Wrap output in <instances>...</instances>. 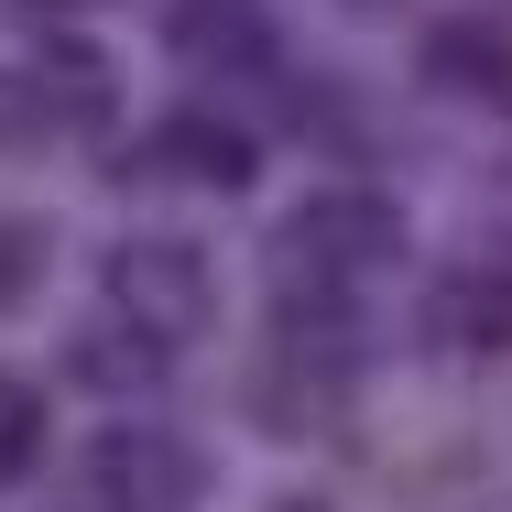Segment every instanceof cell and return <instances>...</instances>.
<instances>
[{
  "instance_id": "obj_1",
  "label": "cell",
  "mask_w": 512,
  "mask_h": 512,
  "mask_svg": "<svg viewBox=\"0 0 512 512\" xmlns=\"http://www.w3.org/2000/svg\"><path fill=\"white\" fill-rule=\"evenodd\" d=\"M382 262H404V207L382 197V186H327L284 218V306H349V284L360 273H382Z\"/></svg>"
},
{
  "instance_id": "obj_2",
  "label": "cell",
  "mask_w": 512,
  "mask_h": 512,
  "mask_svg": "<svg viewBox=\"0 0 512 512\" xmlns=\"http://www.w3.org/2000/svg\"><path fill=\"white\" fill-rule=\"evenodd\" d=\"M109 284H120V306L142 316V338H186V327H207V273H197V251L142 240V251L109 262Z\"/></svg>"
},
{
  "instance_id": "obj_3",
  "label": "cell",
  "mask_w": 512,
  "mask_h": 512,
  "mask_svg": "<svg viewBox=\"0 0 512 512\" xmlns=\"http://www.w3.org/2000/svg\"><path fill=\"white\" fill-rule=\"evenodd\" d=\"M425 316H436L447 349H512V273H502V262H458Z\"/></svg>"
},
{
  "instance_id": "obj_4",
  "label": "cell",
  "mask_w": 512,
  "mask_h": 512,
  "mask_svg": "<svg viewBox=\"0 0 512 512\" xmlns=\"http://www.w3.org/2000/svg\"><path fill=\"white\" fill-rule=\"evenodd\" d=\"M425 77H447V88H480V99H512V33L491 11H469V22H436L425 33Z\"/></svg>"
},
{
  "instance_id": "obj_5",
  "label": "cell",
  "mask_w": 512,
  "mask_h": 512,
  "mask_svg": "<svg viewBox=\"0 0 512 512\" xmlns=\"http://www.w3.org/2000/svg\"><path fill=\"white\" fill-rule=\"evenodd\" d=\"M99 480H109L131 512H153V502H186V480H197V469H186V458H164L153 436H120V447H99Z\"/></svg>"
},
{
  "instance_id": "obj_6",
  "label": "cell",
  "mask_w": 512,
  "mask_h": 512,
  "mask_svg": "<svg viewBox=\"0 0 512 512\" xmlns=\"http://www.w3.org/2000/svg\"><path fill=\"white\" fill-rule=\"evenodd\" d=\"M175 44L186 55H273V33H262L251 0H186L175 11Z\"/></svg>"
},
{
  "instance_id": "obj_7",
  "label": "cell",
  "mask_w": 512,
  "mask_h": 512,
  "mask_svg": "<svg viewBox=\"0 0 512 512\" xmlns=\"http://www.w3.org/2000/svg\"><path fill=\"white\" fill-rule=\"evenodd\" d=\"M164 164H197L207 186H251V142L218 131V120H175V131H164Z\"/></svg>"
},
{
  "instance_id": "obj_8",
  "label": "cell",
  "mask_w": 512,
  "mask_h": 512,
  "mask_svg": "<svg viewBox=\"0 0 512 512\" xmlns=\"http://www.w3.org/2000/svg\"><path fill=\"white\" fill-rule=\"evenodd\" d=\"M33 436H44V404H33L22 382H0V480L33 469Z\"/></svg>"
},
{
  "instance_id": "obj_9",
  "label": "cell",
  "mask_w": 512,
  "mask_h": 512,
  "mask_svg": "<svg viewBox=\"0 0 512 512\" xmlns=\"http://www.w3.org/2000/svg\"><path fill=\"white\" fill-rule=\"evenodd\" d=\"M0 295H22V240H0Z\"/></svg>"
},
{
  "instance_id": "obj_10",
  "label": "cell",
  "mask_w": 512,
  "mask_h": 512,
  "mask_svg": "<svg viewBox=\"0 0 512 512\" xmlns=\"http://www.w3.org/2000/svg\"><path fill=\"white\" fill-rule=\"evenodd\" d=\"M284 512H327V502H284Z\"/></svg>"
}]
</instances>
